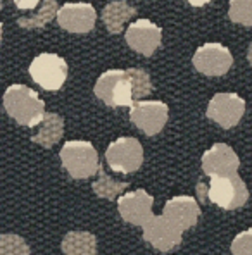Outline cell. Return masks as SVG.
I'll use <instances>...</instances> for the list:
<instances>
[{"instance_id":"19","label":"cell","mask_w":252,"mask_h":255,"mask_svg":"<svg viewBox=\"0 0 252 255\" xmlns=\"http://www.w3.org/2000/svg\"><path fill=\"white\" fill-rule=\"evenodd\" d=\"M38 10H35L33 14L29 16H24V17H19L17 19V24L21 28H26V29H33V28H42L47 22H50L57 16V2L55 0H40L38 3Z\"/></svg>"},{"instance_id":"3","label":"cell","mask_w":252,"mask_h":255,"mask_svg":"<svg viewBox=\"0 0 252 255\" xmlns=\"http://www.w3.org/2000/svg\"><path fill=\"white\" fill-rule=\"evenodd\" d=\"M61 162L67 174L74 179L92 178L99 171V155L90 141L71 140L61 148Z\"/></svg>"},{"instance_id":"23","label":"cell","mask_w":252,"mask_h":255,"mask_svg":"<svg viewBox=\"0 0 252 255\" xmlns=\"http://www.w3.org/2000/svg\"><path fill=\"white\" fill-rule=\"evenodd\" d=\"M230 19L244 26H252V0H230Z\"/></svg>"},{"instance_id":"5","label":"cell","mask_w":252,"mask_h":255,"mask_svg":"<svg viewBox=\"0 0 252 255\" xmlns=\"http://www.w3.org/2000/svg\"><path fill=\"white\" fill-rule=\"evenodd\" d=\"M105 160L112 171L130 174L138 171L144 164V148L137 138H118L105 150Z\"/></svg>"},{"instance_id":"14","label":"cell","mask_w":252,"mask_h":255,"mask_svg":"<svg viewBox=\"0 0 252 255\" xmlns=\"http://www.w3.org/2000/svg\"><path fill=\"white\" fill-rule=\"evenodd\" d=\"M97 12L93 5L85 2L64 3L57 10V22L62 29L71 33H88L93 29Z\"/></svg>"},{"instance_id":"17","label":"cell","mask_w":252,"mask_h":255,"mask_svg":"<svg viewBox=\"0 0 252 255\" xmlns=\"http://www.w3.org/2000/svg\"><path fill=\"white\" fill-rule=\"evenodd\" d=\"M64 255H97V236L90 231H69L62 238Z\"/></svg>"},{"instance_id":"24","label":"cell","mask_w":252,"mask_h":255,"mask_svg":"<svg viewBox=\"0 0 252 255\" xmlns=\"http://www.w3.org/2000/svg\"><path fill=\"white\" fill-rule=\"evenodd\" d=\"M230 250L233 255H252V230H246L237 235Z\"/></svg>"},{"instance_id":"26","label":"cell","mask_w":252,"mask_h":255,"mask_svg":"<svg viewBox=\"0 0 252 255\" xmlns=\"http://www.w3.org/2000/svg\"><path fill=\"white\" fill-rule=\"evenodd\" d=\"M187 2H189L190 5H194V7H202V5H206L208 2H211V0H187Z\"/></svg>"},{"instance_id":"12","label":"cell","mask_w":252,"mask_h":255,"mask_svg":"<svg viewBox=\"0 0 252 255\" xmlns=\"http://www.w3.org/2000/svg\"><path fill=\"white\" fill-rule=\"evenodd\" d=\"M163 216L182 233H185L187 230L197 224L201 209H199V204L194 197L178 195V197H173L166 202L163 209Z\"/></svg>"},{"instance_id":"25","label":"cell","mask_w":252,"mask_h":255,"mask_svg":"<svg viewBox=\"0 0 252 255\" xmlns=\"http://www.w3.org/2000/svg\"><path fill=\"white\" fill-rule=\"evenodd\" d=\"M14 3H16V7H19L22 10H31L38 5L40 0H14Z\"/></svg>"},{"instance_id":"16","label":"cell","mask_w":252,"mask_h":255,"mask_svg":"<svg viewBox=\"0 0 252 255\" xmlns=\"http://www.w3.org/2000/svg\"><path fill=\"white\" fill-rule=\"evenodd\" d=\"M36 126H38V133L33 134L31 141L42 145L43 148L54 147L64 134V119L54 112H45L42 121Z\"/></svg>"},{"instance_id":"2","label":"cell","mask_w":252,"mask_h":255,"mask_svg":"<svg viewBox=\"0 0 252 255\" xmlns=\"http://www.w3.org/2000/svg\"><path fill=\"white\" fill-rule=\"evenodd\" d=\"M3 109L21 126L33 128L42 121L45 104L35 90L24 85H12L3 93Z\"/></svg>"},{"instance_id":"8","label":"cell","mask_w":252,"mask_h":255,"mask_svg":"<svg viewBox=\"0 0 252 255\" xmlns=\"http://www.w3.org/2000/svg\"><path fill=\"white\" fill-rule=\"evenodd\" d=\"M144 240L154 247L159 252L166 254L175 250L176 247L182 243L183 233L175 228L166 217L161 214V216H150L147 221L144 223Z\"/></svg>"},{"instance_id":"27","label":"cell","mask_w":252,"mask_h":255,"mask_svg":"<svg viewBox=\"0 0 252 255\" xmlns=\"http://www.w3.org/2000/svg\"><path fill=\"white\" fill-rule=\"evenodd\" d=\"M247 59H249V62L252 64V43H251V47H249V54H247Z\"/></svg>"},{"instance_id":"4","label":"cell","mask_w":252,"mask_h":255,"mask_svg":"<svg viewBox=\"0 0 252 255\" xmlns=\"http://www.w3.org/2000/svg\"><path fill=\"white\" fill-rule=\"evenodd\" d=\"M93 92L104 104L111 107H126L135 102L131 80L123 69L105 71L97 80Z\"/></svg>"},{"instance_id":"22","label":"cell","mask_w":252,"mask_h":255,"mask_svg":"<svg viewBox=\"0 0 252 255\" xmlns=\"http://www.w3.org/2000/svg\"><path fill=\"white\" fill-rule=\"evenodd\" d=\"M133 86V100H140L152 92V81L144 69H126Z\"/></svg>"},{"instance_id":"6","label":"cell","mask_w":252,"mask_h":255,"mask_svg":"<svg viewBox=\"0 0 252 255\" xmlns=\"http://www.w3.org/2000/svg\"><path fill=\"white\" fill-rule=\"evenodd\" d=\"M29 76L43 90H59L67 78V64L55 54H40L29 64Z\"/></svg>"},{"instance_id":"7","label":"cell","mask_w":252,"mask_h":255,"mask_svg":"<svg viewBox=\"0 0 252 255\" xmlns=\"http://www.w3.org/2000/svg\"><path fill=\"white\" fill-rule=\"evenodd\" d=\"M169 109L159 100H137L131 104L130 119L147 136L157 134L168 123Z\"/></svg>"},{"instance_id":"29","label":"cell","mask_w":252,"mask_h":255,"mask_svg":"<svg viewBox=\"0 0 252 255\" xmlns=\"http://www.w3.org/2000/svg\"><path fill=\"white\" fill-rule=\"evenodd\" d=\"M3 7V0H0V9H2Z\"/></svg>"},{"instance_id":"1","label":"cell","mask_w":252,"mask_h":255,"mask_svg":"<svg viewBox=\"0 0 252 255\" xmlns=\"http://www.w3.org/2000/svg\"><path fill=\"white\" fill-rule=\"evenodd\" d=\"M197 195L201 200H209L225 211H235L247 204L249 190L239 174L209 176V185L197 183Z\"/></svg>"},{"instance_id":"11","label":"cell","mask_w":252,"mask_h":255,"mask_svg":"<svg viewBox=\"0 0 252 255\" xmlns=\"http://www.w3.org/2000/svg\"><path fill=\"white\" fill-rule=\"evenodd\" d=\"M154 198L145 190L128 191L118 197V211L123 221L133 226H144V223L152 216Z\"/></svg>"},{"instance_id":"18","label":"cell","mask_w":252,"mask_h":255,"mask_svg":"<svg viewBox=\"0 0 252 255\" xmlns=\"http://www.w3.org/2000/svg\"><path fill=\"white\" fill-rule=\"evenodd\" d=\"M137 10L131 5H128L125 0H114V2H109L102 10V21L105 24V28L109 29V33H118L123 31L126 21L131 16H135Z\"/></svg>"},{"instance_id":"21","label":"cell","mask_w":252,"mask_h":255,"mask_svg":"<svg viewBox=\"0 0 252 255\" xmlns=\"http://www.w3.org/2000/svg\"><path fill=\"white\" fill-rule=\"evenodd\" d=\"M29 245L16 233L0 235V255H29Z\"/></svg>"},{"instance_id":"13","label":"cell","mask_w":252,"mask_h":255,"mask_svg":"<svg viewBox=\"0 0 252 255\" xmlns=\"http://www.w3.org/2000/svg\"><path fill=\"white\" fill-rule=\"evenodd\" d=\"M239 167V155L227 143H214L202 155V171L208 176H233Z\"/></svg>"},{"instance_id":"15","label":"cell","mask_w":252,"mask_h":255,"mask_svg":"<svg viewBox=\"0 0 252 255\" xmlns=\"http://www.w3.org/2000/svg\"><path fill=\"white\" fill-rule=\"evenodd\" d=\"M161 36L163 35H161L159 26H156L149 19H138L128 26L125 38L133 50L140 52L145 57H150L159 47Z\"/></svg>"},{"instance_id":"20","label":"cell","mask_w":252,"mask_h":255,"mask_svg":"<svg viewBox=\"0 0 252 255\" xmlns=\"http://www.w3.org/2000/svg\"><path fill=\"white\" fill-rule=\"evenodd\" d=\"M97 172H99V179L93 181V185H92V190L97 197L114 200V198H118L119 195L128 188V181H118V179L109 178V176L105 174L102 164H99V171Z\"/></svg>"},{"instance_id":"10","label":"cell","mask_w":252,"mask_h":255,"mask_svg":"<svg viewBox=\"0 0 252 255\" xmlns=\"http://www.w3.org/2000/svg\"><path fill=\"white\" fill-rule=\"evenodd\" d=\"M233 64V57L221 43H206L197 48L194 55V66L208 76H223Z\"/></svg>"},{"instance_id":"9","label":"cell","mask_w":252,"mask_h":255,"mask_svg":"<svg viewBox=\"0 0 252 255\" xmlns=\"http://www.w3.org/2000/svg\"><path fill=\"white\" fill-rule=\"evenodd\" d=\"M246 112V102L237 93H216L208 106V118L225 129L239 125Z\"/></svg>"},{"instance_id":"28","label":"cell","mask_w":252,"mask_h":255,"mask_svg":"<svg viewBox=\"0 0 252 255\" xmlns=\"http://www.w3.org/2000/svg\"><path fill=\"white\" fill-rule=\"evenodd\" d=\"M2 29H3V26H2V22H0V38H2Z\"/></svg>"}]
</instances>
